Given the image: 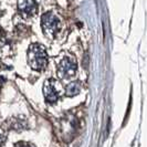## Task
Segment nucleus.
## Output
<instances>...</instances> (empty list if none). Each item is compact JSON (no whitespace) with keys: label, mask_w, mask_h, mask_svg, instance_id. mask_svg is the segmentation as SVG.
Returning <instances> with one entry per match:
<instances>
[{"label":"nucleus","mask_w":147,"mask_h":147,"mask_svg":"<svg viewBox=\"0 0 147 147\" xmlns=\"http://www.w3.org/2000/svg\"><path fill=\"white\" fill-rule=\"evenodd\" d=\"M28 62L33 70H43L48 64V54L42 44L33 43L28 51Z\"/></svg>","instance_id":"obj_1"},{"label":"nucleus","mask_w":147,"mask_h":147,"mask_svg":"<svg viewBox=\"0 0 147 147\" xmlns=\"http://www.w3.org/2000/svg\"><path fill=\"white\" fill-rule=\"evenodd\" d=\"M41 26L44 33L50 38H53L60 31V20L52 12H47L42 16Z\"/></svg>","instance_id":"obj_2"},{"label":"nucleus","mask_w":147,"mask_h":147,"mask_svg":"<svg viewBox=\"0 0 147 147\" xmlns=\"http://www.w3.org/2000/svg\"><path fill=\"white\" fill-rule=\"evenodd\" d=\"M76 72V61L72 55L65 57L58 64V75L62 79H67Z\"/></svg>","instance_id":"obj_3"},{"label":"nucleus","mask_w":147,"mask_h":147,"mask_svg":"<svg viewBox=\"0 0 147 147\" xmlns=\"http://www.w3.org/2000/svg\"><path fill=\"white\" fill-rule=\"evenodd\" d=\"M61 93L60 84L55 80H47L43 86V95L45 97V101L49 103H54L58 101Z\"/></svg>","instance_id":"obj_4"},{"label":"nucleus","mask_w":147,"mask_h":147,"mask_svg":"<svg viewBox=\"0 0 147 147\" xmlns=\"http://www.w3.org/2000/svg\"><path fill=\"white\" fill-rule=\"evenodd\" d=\"M18 8L21 11L22 15L31 17L37 11V2H36V0H19Z\"/></svg>","instance_id":"obj_5"},{"label":"nucleus","mask_w":147,"mask_h":147,"mask_svg":"<svg viewBox=\"0 0 147 147\" xmlns=\"http://www.w3.org/2000/svg\"><path fill=\"white\" fill-rule=\"evenodd\" d=\"M81 90V85L79 82H72L70 84H67L65 88V95L66 96H75L79 94Z\"/></svg>","instance_id":"obj_6"},{"label":"nucleus","mask_w":147,"mask_h":147,"mask_svg":"<svg viewBox=\"0 0 147 147\" xmlns=\"http://www.w3.org/2000/svg\"><path fill=\"white\" fill-rule=\"evenodd\" d=\"M5 142H6V136H5L3 134L0 133V147L5 144Z\"/></svg>","instance_id":"obj_7"},{"label":"nucleus","mask_w":147,"mask_h":147,"mask_svg":"<svg viewBox=\"0 0 147 147\" xmlns=\"http://www.w3.org/2000/svg\"><path fill=\"white\" fill-rule=\"evenodd\" d=\"M21 147H32V146H29V145H23V146H21Z\"/></svg>","instance_id":"obj_8"}]
</instances>
